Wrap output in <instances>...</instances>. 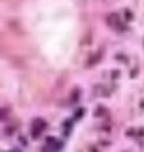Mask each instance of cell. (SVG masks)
<instances>
[{
    "label": "cell",
    "mask_w": 144,
    "mask_h": 152,
    "mask_svg": "<svg viewBox=\"0 0 144 152\" xmlns=\"http://www.w3.org/2000/svg\"><path fill=\"white\" fill-rule=\"evenodd\" d=\"M46 120H42V118H36L34 122H32V126H31V135L32 137H40L42 133H44V129H46Z\"/></svg>",
    "instance_id": "cell-1"
},
{
    "label": "cell",
    "mask_w": 144,
    "mask_h": 152,
    "mask_svg": "<svg viewBox=\"0 0 144 152\" xmlns=\"http://www.w3.org/2000/svg\"><path fill=\"white\" fill-rule=\"evenodd\" d=\"M106 23L112 28H118V31H123V25H121V17L118 15V13H110L106 17Z\"/></svg>",
    "instance_id": "cell-2"
},
{
    "label": "cell",
    "mask_w": 144,
    "mask_h": 152,
    "mask_svg": "<svg viewBox=\"0 0 144 152\" xmlns=\"http://www.w3.org/2000/svg\"><path fill=\"white\" fill-rule=\"evenodd\" d=\"M59 148H63V142L57 141L55 137H47V141L44 145V150H59Z\"/></svg>",
    "instance_id": "cell-3"
},
{
    "label": "cell",
    "mask_w": 144,
    "mask_h": 152,
    "mask_svg": "<svg viewBox=\"0 0 144 152\" xmlns=\"http://www.w3.org/2000/svg\"><path fill=\"white\" fill-rule=\"evenodd\" d=\"M76 99H80V89H74V91H72L70 101H76Z\"/></svg>",
    "instance_id": "cell-4"
}]
</instances>
